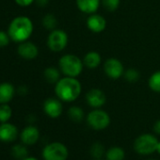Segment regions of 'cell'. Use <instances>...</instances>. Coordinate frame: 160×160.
Returning <instances> with one entry per match:
<instances>
[{"mask_svg": "<svg viewBox=\"0 0 160 160\" xmlns=\"http://www.w3.org/2000/svg\"><path fill=\"white\" fill-rule=\"evenodd\" d=\"M17 53L24 59L32 60L38 57L39 48L35 43L26 41L24 42L19 43V46L17 47Z\"/></svg>", "mask_w": 160, "mask_h": 160, "instance_id": "12", "label": "cell"}, {"mask_svg": "<svg viewBox=\"0 0 160 160\" xmlns=\"http://www.w3.org/2000/svg\"><path fill=\"white\" fill-rule=\"evenodd\" d=\"M139 72L138 70L134 69V68H130V69H127L124 72H123V77L125 78L126 81L128 82H136L138 81V80L139 79Z\"/></svg>", "mask_w": 160, "mask_h": 160, "instance_id": "26", "label": "cell"}, {"mask_svg": "<svg viewBox=\"0 0 160 160\" xmlns=\"http://www.w3.org/2000/svg\"><path fill=\"white\" fill-rule=\"evenodd\" d=\"M15 88L10 82H3L0 84V105L11 102L15 94Z\"/></svg>", "mask_w": 160, "mask_h": 160, "instance_id": "16", "label": "cell"}, {"mask_svg": "<svg viewBox=\"0 0 160 160\" xmlns=\"http://www.w3.org/2000/svg\"><path fill=\"white\" fill-rule=\"evenodd\" d=\"M18 93H19V94H22V95H25V94L28 93V89H27L26 87L22 86V87H20V88L18 89Z\"/></svg>", "mask_w": 160, "mask_h": 160, "instance_id": "32", "label": "cell"}, {"mask_svg": "<svg viewBox=\"0 0 160 160\" xmlns=\"http://www.w3.org/2000/svg\"><path fill=\"white\" fill-rule=\"evenodd\" d=\"M60 70L56 68V67H47L45 68L44 72H43V76L45 78V80L50 83V84H56L58 80L61 78L60 77Z\"/></svg>", "mask_w": 160, "mask_h": 160, "instance_id": "18", "label": "cell"}, {"mask_svg": "<svg viewBox=\"0 0 160 160\" xmlns=\"http://www.w3.org/2000/svg\"><path fill=\"white\" fill-rule=\"evenodd\" d=\"M36 4L39 6V7H45L48 3H49V0H35Z\"/></svg>", "mask_w": 160, "mask_h": 160, "instance_id": "30", "label": "cell"}, {"mask_svg": "<svg viewBox=\"0 0 160 160\" xmlns=\"http://www.w3.org/2000/svg\"><path fill=\"white\" fill-rule=\"evenodd\" d=\"M101 0H76V6L80 12L86 14H92L97 12Z\"/></svg>", "mask_w": 160, "mask_h": 160, "instance_id": "15", "label": "cell"}, {"mask_svg": "<svg viewBox=\"0 0 160 160\" xmlns=\"http://www.w3.org/2000/svg\"><path fill=\"white\" fill-rule=\"evenodd\" d=\"M94 160H102V159L100 158V159H94Z\"/></svg>", "mask_w": 160, "mask_h": 160, "instance_id": "36", "label": "cell"}, {"mask_svg": "<svg viewBox=\"0 0 160 160\" xmlns=\"http://www.w3.org/2000/svg\"><path fill=\"white\" fill-rule=\"evenodd\" d=\"M11 38L8 34V32H5L4 30H0V48L6 47L10 44Z\"/></svg>", "mask_w": 160, "mask_h": 160, "instance_id": "28", "label": "cell"}, {"mask_svg": "<svg viewBox=\"0 0 160 160\" xmlns=\"http://www.w3.org/2000/svg\"><path fill=\"white\" fill-rule=\"evenodd\" d=\"M87 123L93 130H104L110 124V116L108 113L100 108H94L87 115Z\"/></svg>", "mask_w": 160, "mask_h": 160, "instance_id": "6", "label": "cell"}, {"mask_svg": "<svg viewBox=\"0 0 160 160\" xmlns=\"http://www.w3.org/2000/svg\"><path fill=\"white\" fill-rule=\"evenodd\" d=\"M82 87L76 77L64 76L55 84V93L57 97L66 103L75 101L81 94Z\"/></svg>", "mask_w": 160, "mask_h": 160, "instance_id": "1", "label": "cell"}, {"mask_svg": "<svg viewBox=\"0 0 160 160\" xmlns=\"http://www.w3.org/2000/svg\"><path fill=\"white\" fill-rule=\"evenodd\" d=\"M20 138L25 145H34L40 138V131L34 125L26 126L20 133Z\"/></svg>", "mask_w": 160, "mask_h": 160, "instance_id": "13", "label": "cell"}, {"mask_svg": "<svg viewBox=\"0 0 160 160\" xmlns=\"http://www.w3.org/2000/svg\"><path fill=\"white\" fill-rule=\"evenodd\" d=\"M153 131H154L156 134L160 135V120H158V121L155 122V123H154V125H153Z\"/></svg>", "mask_w": 160, "mask_h": 160, "instance_id": "31", "label": "cell"}, {"mask_svg": "<svg viewBox=\"0 0 160 160\" xmlns=\"http://www.w3.org/2000/svg\"><path fill=\"white\" fill-rule=\"evenodd\" d=\"M156 152L160 154V141H158V143H157V147H156Z\"/></svg>", "mask_w": 160, "mask_h": 160, "instance_id": "34", "label": "cell"}, {"mask_svg": "<svg viewBox=\"0 0 160 160\" xmlns=\"http://www.w3.org/2000/svg\"><path fill=\"white\" fill-rule=\"evenodd\" d=\"M34 30V25L31 19L25 15L16 16L13 18L8 28V34L14 42H24L28 41Z\"/></svg>", "mask_w": 160, "mask_h": 160, "instance_id": "2", "label": "cell"}, {"mask_svg": "<svg viewBox=\"0 0 160 160\" xmlns=\"http://www.w3.org/2000/svg\"><path fill=\"white\" fill-rule=\"evenodd\" d=\"M107 160H124L125 152L122 147L112 146L106 152Z\"/></svg>", "mask_w": 160, "mask_h": 160, "instance_id": "19", "label": "cell"}, {"mask_svg": "<svg viewBox=\"0 0 160 160\" xmlns=\"http://www.w3.org/2000/svg\"><path fill=\"white\" fill-rule=\"evenodd\" d=\"M104 71L106 74L111 79H119L123 75L124 68L122 61L115 58L107 59L104 63Z\"/></svg>", "mask_w": 160, "mask_h": 160, "instance_id": "8", "label": "cell"}, {"mask_svg": "<svg viewBox=\"0 0 160 160\" xmlns=\"http://www.w3.org/2000/svg\"><path fill=\"white\" fill-rule=\"evenodd\" d=\"M158 139L152 134H142L138 136L133 144L135 152L141 155H149L156 152Z\"/></svg>", "mask_w": 160, "mask_h": 160, "instance_id": "4", "label": "cell"}, {"mask_svg": "<svg viewBox=\"0 0 160 160\" xmlns=\"http://www.w3.org/2000/svg\"><path fill=\"white\" fill-rule=\"evenodd\" d=\"M87 27L93 33H101L107 28V20L100 14H90L87 19Z\"/></svg>", "mask_w": 160, "mask_h": 160, "instance_id": "14", "label": "cell"}, {"mask_svg": "<svg viewBox=\"0 0 160 160\" xmlns=\"http://www.w3.org/2000/svg\"><path fill=\"white\" fill-rule=\"evenodd\" d=\"M86 101L92 108H100L107 103V95L100 89H92L86 93Z\"/></svg>", "mask_w": 160, "mask_h": 160, "instance_id": "10", "label": "cell"}, {"mask_svg": "<svg viewBox=\"0 0 160 160\" xmlns=\"http://www.w3.org/2000/svg\"><path fill=\"white\" fill-rule=\"evenodd\" d=\"M103 7L108 12H115L121 4V0H101Z\"/></svg>", "mask_w": 160, "mask_h": 160, "instance_id": "27", "label": "cell"}, {"mask_svg": "<svg viewBox=\"0 0 160 160\" xmlns=\"http://www.w3.org/2000/svg\"><path fill=\"white\" fill-rule=\"evenodd\" d=\"M147 160H156V159H147Z\"/></svg>", "mask_w": 160, "mask_h": 160, "instance_id": "35", "label": "cell"}, {"mask_svg": "<svg viewBox=\"0 0 160 160\" xmlns=\"http://www.w3.org/2000/svg\"><path fill=\"white\" fill-rule=\"evenodd\" d=\"M68 35L62 29H54L51 30L47 37V46L52 52H61L64 50L68 44Z\"/></svg>", "mask_w": 160, "mask_h": 160, "instance_id": "7", "label": "cell"}, {"mask_svg": "<svg viewBox=\"0 0 160 160\" xmlns=\"http://www.w3.org/2000/svg\"><path fill=\"white\" fill-rule=\"evenodd\" d=\"M68 116L72 122H80L83 121L85 117V113H84V110L80 107L72 106L68 109Z\"/></svg>", "mask_w": 160, "mask_h": 160, "instance_id": "20", "label": "cell"}, {"mask_svg": "<svg viewBox=\"0 0 160 160\" xmlns=\"http://www.w3.org/2000/svg\"><path fill=\"white\" fill-rule=\"evenodd\" d=\"M42 24L44 27V28H46L48 30H54V29H56V27L58 25V20L54 14L47 13L43 16V18L42 20Z\"/></svg>", "mask_w": 160, "mask_h": 160, "instance_id": "23", "label": "cell"}, {"mask_svg": "<svg viewBox=\"0 0 160 160\" xmlns=\"http://www.w3.org/2000/svg\"><path fill=\"white\" fill-rule=\"evenodd\" d=\"M58 68L65 76L76 77L82 72L83 60L73 54L63 55L58 60Z\"/></svg>", "mask_w": 160, "mask_h": 160, "instance_id": "3", "label": "cell"}, {"mask_svg": "<svg viewBox=\"0 0 160 160\" xmlns=\"http://www.w3.org/2000/svg\"><path fill=\"white\" fill-rule=\"evenodd\" d=\"M61 102L62 101H60L58 98H47L43 102V106H42L44 113L52 119L58 118L63 111V107Z\"/></svg>", "mask_w": 160, "mask_h": 160, "instance_id": "9", "label": "cell"}, {"mask_svg": "<svg viewBox=\"0 0 160 160\" xmlns=\"http://www.w3.org/2000/svg\"><path fill=\"white\" fill-rule=\"evenodd\" d=\"M15 3L20 6V7H29L30 5H32L34 2H35V0H14Z\"/></svg>", "mask_w": 160, "mask_h": 160, "instance_id": "29", "label": "cell"}, {"mask_svg": "<svg viewBox=\"0 0 160 160\" xmlns=\"http://www.w3.org/2000/svg\"><path fill=\"white\" fill-rule=\"evenodd\" d=\"M90 152L94 159H100L104 154H106L105 146L100 142H95L92 145Z\"/></svg>", "mask_w": 160, "mask_h": 160, "instance_id": "25", "label": "cell"}, {"mask_svg": "<svg viewBox=\"0 0 160 160\" xmlns=\"http://www.w3.org/2000/svg\"><path fill=\"white\" fill-rule=\"evenodd\" d=\"M12 116V109L8 104L0 105V122H7Z\"/></svg>", "mask_w": 160, "mask_h": 160, "instance_id": "24", "label": "cell"}, {"mask_svg": "<svg viewBox=\"0 0 160 160\" xmlns=\"http://www.w3.org/2000/svg\"><path fill=\"white\" fill-rule=\"evenodd\" d=\"M42 155L43 160H67L69 157V150L63 143L55 141L47 144L43 148Z\"/></svg>", "mask_w": 160, "mask_h": 160, "instance_id": "5", "label": "cell"}, {"mask_svg": "<svg viewBox=\"0 0 160 160\" xmlns=\"http://www.w3.org/2000/svg\"><path fill=\"white\" fill-rule=\"evenodd\" d=\"M19 131L16 125L9 122L0 124V141L10 143L14 141L18 137Z\"/></svg>", "mask_w": 160, "mask_h": 160, "instance_id": "11", "label": "cell"}, {"mask_svg": "<svg viewBox=\"0 0 160 160\" xmlns=\"http://www.w3.org/2000/svg\"><path fill=\"white\" fill-rule=\"evenodd\" d=\"M101 61H102V58L100 54L96 51L88 52L83 58L84 66H86L89 69H96L101 64Z\"/></svg>", "mask_w": 160, "mask_h": 160, "instance_id": "17", "label": "cell"}, {"mask_svg": "<svg viewBox=\"0 0 160 160\" xmlns=\"http://www.w3.org/2000/svg\"><path fill=\"white\" fill-rule=\"evenodd\" d=\"M22 160H38V159L35 158V157H33V156H28V157H26V158H24Z\"/></svg>", "mask_w": 160, "mask_h": 160, "instance_id": "33", "label": "cell"}, {"mask_svg": "<svg viewBox=\"0 0 160 160\" xmlns=\"http://www.w3.org/2000/svg\"><path fill=\"white\" fill-rule=\"evenodd\" d=\"M12 154L14 158L22 160L28 156V150L25 144H15L12 148Z\"/></svg>", "mask_w": 160, "mask_h": 160, "instance_id": "21", "label": "cell"}, {"mask_svg": "<svg viewBox=\"0 0 160 160\" xmlns=\"http://www.w3.org/2000/svg\"><path fill=\"white\" fill-rule=\"evenodd\" d=\"M149 88L157 93H160V71L153 72L148 80Z\"/></svg>", "mask_w": 160, "mask_h": 160, "instance_id": "22", "label": "cell"}]
</instances>
